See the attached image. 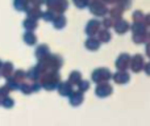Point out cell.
Returning <instances> with one entry per match:
<instances>
[{
  "label": "cell",
  "mask_w": 150,
  "mask_h": 126,
  "mask_svg": "<svg viewBox=\"0 0 150 126\" xmlns=\"http://www.w3.org/2000/svg\"><path fill=\"white\" fill-rule=\"evenodd\" d=\"M113 80L116 83H119V84H124V83H127L128 80H129V75H128V72H125V71H119L113 76Z\"/></svg>",
  "instance_id": "8"
},
{
  "label": "cell",
  "mask_w": 150,
  "mask_h": 126,
  "mask_svg": "<svg viewBox=\"0 0 150 126\" xmlns=\"http://www.w3.org/2000/svg\"><path fill=\"white\" fill-rule=\"evenodd\" d=\"M108 79H111V72L108 68H98L92 74V80L98 84L99 83H105Z\"/></svg>",
  "instance_id": "1"
},
{
  "label": "cell",
  "mask_w": 150,
  "mask_h": 126,
  "mask_svg": "<svg viewBox=\"0 0 150 126\" xmlns=\"http://www.w3.org/2000/svg\"><path fill=\"white\" fill-rule=\"evenodd\" d=\"M88 87H90V84H88L87 82H80V83H79V88H80V91H86V89H88Z\"/></svg>",
  "instance_id": "20"
},
{
  "label": "cell",
  "mask_w": 150,
  "mask_h": 126,
  "mask_svg": "<svg viewBox=\"0 0 150 126\" xmlns=\"http://www.w3.org/2000/svg\"><path fill=\"white\" fill-rule=\"evenodd\" d=\"M100 29V23L98 20H91L90 23L87 24V28H86V33L90 34V36H95L96 33Z\"/></svg>",
  "instance_id": "7"
},
{
  "label": "cell",
  "mask_w": 150,
  "mask_h": 126,
  "mask_svg": "<svg viewBox=\"0 0 150 126\" xmlns=\"http://www.w3.org/2000/svg\"><path fill=\"white\" fill-rule=\"evenodd\" d=\"M149 37H150V34H149Z\"/></svg>",
  "instance_id": "26"
},
{
  "label": "cell",
  "mask_w": 150,
  "mask_h": 126,
  "mask_svg": "<svg viewBox=\"0 0 150 126\" xmlns=\"http://www.w3.org/2000/svg\"><path fill=\"white\" fill-rule=\"evenodd\" d=\"M103 25H104V28H112V26L115 25V23H113V18H105L104 20V23H103Z\"/></svg>",
  "instance_id": "18"
},
{
  "label": "cell",
  "mask_w": 150,
  "mask_h": 126,
  "mask_svg": "<svg viewBox=\"0 0 150 126\" xmlns=\"http://www.w3.org/2000/svg\"><path fill=\"white\" fill-rule=\"evenodd\" d=\"M112 93V87L107 83H99L98 87H96V95L99 97H107Z\"/></svg>",
  "instance_id": "3"
},
{
  "label": "cell",
  "mask_w": 150,
  "mask_h": 126,
  "mask_svg": "<svg viewBox=\"0 0 150 126\" xmlns=\"http://www.w3.org/2000/svg\"><path fill=\"white\" fill-rule=\"evenodd\" d=\"M145 71H146V74L148 75H150V62L145 64Z\"/></svg>",
  "instance_id": "23"
},
{
  "label": "cell",
  "mask_w": 150,
  "mask_h": 126,
  "mask_svg": "<svg viewBox=\"0 0 150 126\" xmlns=\"http://www.w3.org/2000/svg\"><path fill=\"white\" fill-rule=\"evenodd\" d=\"M113 28H115V30H116L119 34H124V33H127V32H128V29L130 28V25L125 20H120V18H119V20L115 23Z\"/></svg>",
  "instance_id": "6"
},
{
  "label": "cell",
  "mask_w": 150,
  "mask_h": 126,
  "mask_svg": "<svg viewBox=\"0 0 150 126\" xmlns=\"http://www.w3.org/2000/svg\"><path fill=\"white\" fill-rule=\"evenodd\" d=\"M133 21L134 23H142L144 21V15L141 13V11H137V12L133 13Z\"/></svg>",
  "instance_id": "16"
},
{
  "label": "cell",
  "mask_w": 150,
  "mask_h": 126,
  "mask_svg": "<svg viewBox=\"0 0 150 126\" xmlns=\"http://www.w3.org/2000/svg\"><path fill=\"white\" fill-rule=\"evenodd\" d=\"M70 82H73V83H80V74L79 72H73L71 74V76H70Z\"/></svg>",
  "instance_id": "17"
},
{
  "label": "cell",
  "mask_w": 150,
  "mask_h": 126,
  "mask_svg": "<svg viewBox=\"0 0 150 126\" xmlns=\"http://www.w3.org/2000/svg\"><path fill=\"white\" fill-rule=\"evenodd\" d=\"M133 34H144L146 33V25L144 23H134L132 25Z\"/></svg>",
  "instance_id": "9"
},
{
  "label": "cell",
  "mask_w": 150,
  "mask_h": 126,
  "mask_svg": "<svg viewBox=\"0 0 150 126\" xmlns=\"http://www.w3.org/2000/svg\"><path fill=\"white\" fill-rule=\"evenodd\" d=\"M82 101H83V95H82V93H73V95H71V97H70V103L71 104H73V105L74 106H76V105H79V104L80 103H82Z\"/></svg>",
  "instance_id": "12"
},
{
  "label": "cell",
  "mask_w": 150,
  "mask_h": 126,
  "mask_svg": "<svg viewBox=\"0 0 150 126\" xmlns=\"http://www.w3.org/2000/svg\"><path fill=\"white\" fill-rule=\"evenodd\" d=\"M109 13H111V17L113 18V20H119L120 16L122 15V9L120 7H117V8H113V9L109 11Z\"/></svg>",
  "instance_id": "15"
},
{
  "label": "cell",
  "mask_w": 150,
  "mask_h": 126,
  "mask_svg": "<svg viewBox=\"0 0 150 126\" xmlns=\"http://www.w3.org/2000/svg\"><path fill=\"white\" fill-rule=\"evenodd\" d=\"M117 1V0H104V3H115Z\"/></svg>",
  "instance_id": "25"
},
{
  "label": "cell",
  "mask_w": 150,
  "mask_h": 126,
  "mask_svg": "<svg viewBox=\"0 0 150 126\" xmlns=\"http://www.w3.org/2000/svg\"><path fill=\"white\" fill-rule=\"evenodd\" d=\"M75 4H76L78 7L83 8V7H86V5L88 4V0H75Z\"/></svg>",
  "instance_id": "19"
},
{
  "label": "cell",
  "mask_w": 150,
  "mask_h": 126,
  "mask_svg": "<svg viewBox=\"0 0 150 126\" xmlns=\"http://www.w3.org/2000/svg\"><path fill=\"white\" fill-rule=\"evenodd\" d=\"M12 104H13L12 100H5V101H4V105L7 106V108H8V106H12Z\"/></svg>",
  "instance_id": "22"
},
{
  "label": "cell",
  "mask_w": 150,
  "mask_h": 126,
  "mask_svg": "<svg viewBox=\"0 0 150 126\" xmlns=\"http://www.w3.org/2000/svg\"><path fill=\"white\" fill-rule=\"evenodd\" d=\"M59 92L62 96H69L71 93V85L67 84V83H63V84L59 87Z\"/></svg>",
  "instance_id": "14"
},
{
  "label": "cell",
  "mask_w": 150,
  "mask_h": 126,
  "mask_svg": "<svg viewBox=\"0 0 150 126\" xmlns=\"http://www.w3.org/2000/svg\"><path fill=\"white\" fill-rule=\"evenodd\" d=\"M129 67L134 72L141 71V70H142V67H144V58H142V55L137 54V55H134L133 58H130V66Z\"/></svg>",
  "instance_id": "4"
},
{
  "label": "cell",
  "mask_w": 150,
  "mask_h": 126,
  "mask_svg": "<svg viewBox=\"0 0 150 126\" xmlns=\"http://www.w3.org/2000/svg\"><path fill=\"white\" fill-rule=\"evenodd\" d=\"M144 21H145V25H150V15H146Z\"/></svg>",
  "instance_id": "21"
},
{
  "label": "cell",
  "mask_w": 150,
  "mask_h": 126,
  "mask_svg": "<svg viewBox=\"0 0 150 126\" xmlns=\"http://www.w3.org/2000/svg\"><path fill=\"white\" fill-rule=\"evenodd\" d=\"M98 39H99V42H108L109 39H111V33H109L107 29L99 30L98 32Z\"/></svg>",
  "instance_id": "10"
},
{
  "label": "cell",
  "mask_w": 150,
  "mask_h": 126,
  "mask_svg": "<svg viewBox=\"0 0 150 126\" xmlns=\"http://www.w3.org/2000/svg\"><path fill=\"white\" fill-rule=\"evenodd\" d=\"M90 9H91V12H92L95 16H104L107 12H108L107 7L103 4V3L99 1V0H91Z\"/></svg>",
  "instance_id": "2"
},
{
  "label": "cell",
  "mask_w": 150,
  "mask_h": 126,
  "mask_svg": "<svg viewBox=\"0 0 150 126\" xmlns=\"http://www.w3.org/2000/svg\"><path fill=\"white\" fill-rule=\"evenodd\" d=\"M133 41L136 44H144V42H148V34H133Z\"/></svg>",
  "instance_id": "13"
},
{
  "label": "cell",
  "mask_w": 150,
  "mask_h": 126,
  "mask_svg": "<svg viewBox=\"0 0 150 126\" xmlns=\"http://www.w3.org/2000/svg\"><path fill=\"white\" fill-rule=\"evenodd\" d=\"M130 66V57L128 54H121L116 61V67L119 70H127Z\"/></svg>",
  "instance_id": "5"
},
{
  "label": "cell",
  "mask_w": 150,
  "mask_h": 126,
  "mask_svg": "<svg viewBox=\"0 0 150 126\" xmlns=\"http://www.w3.org/2000/svg\"><path fill=\"white\" fill-rule=\"evenodd\" d=\"M99 46H100V42H99V39H96V38H90V39H87V42H86V47L90 50H98Z\"/></svg>",
  "instance_id": "11"
},
{
  "label": "cell",
  "mask_w": 150,
  "mask_h": 126,
  "mask_svg": "<svg viewBox=\"0 0 150 126\" xmlns=\"http://www.w3.org/2000/svg\"><path fill=\"white\" fill-rule=\"evenodd\" d=\"M146 55H148V57L150 58V42L148 45H146Z\"/></svg>",
  "instance_id": "24"
}]
</instances>
